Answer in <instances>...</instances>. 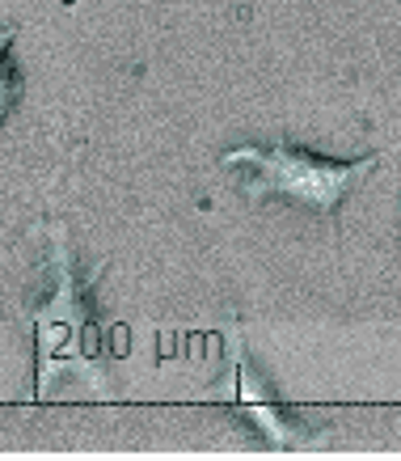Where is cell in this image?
Here are the masks:
<instances>
[{
  "label": "cell",
  "mask_w": 401,
  "mask_h": 461,
  "mask_svg": "<svg viewBox=\"0 0 401 461\" xmlns=\"http://www.w3.org/2000/svg\"><path fill=\"white\" fill-rule=\"evenodd\" d=\"M233 377H228V385L233 390H224V398L241 411V415H249V423L263 432V440L271 448H279V453H291V448H308V445H321L325 440V432H308L305 423H296L283 411V406L271 398V393L258 385V377L249 373L245 356H241V339L233 335Z\"/></svg>",
  "instance_id": "cell-3"
},
{
  "label": "cell",
  "mask_w": 401,
  "mask_h": 461,
  "mask_svg": "<svg viewBox=\"0 0 401 461\" xmlns=\"http://www.w3.org/2000/svg\"><path fill=\"white\" fill-rule=\"evenodd\" d=\"M376 161H380V153L355 157V161H334V157H317L288 140H275L266 149L263 144H241V149H228L220 157V166L249 169V199H283V203L313 212L321 221H334L343 212L346 195L355 191V182L372 174Z\"/></svg>",
  "instance_id": "cell-2"
},
{
  "label": "cell",
  "mask_w": 401,
  "mask_h": 461,
  "mask_svg": "<svg viewBox=\"0 0 401 461\" xmlns=\"http://www.w3.org/2000/svg\"><path fill=\"white\" fill-rule=\"evenodd\" d=\"M47 301L26 309V326L34 330V385L39 398H51L64 377H81L85 385H102V364L89 351V305L85 284L76 280L68 229L51 224V250H47Z\"/></svg>",
  "instance_id": "cell-1"
},
{
  "label": "cell",
  "mask_w": 401,
  "mask_h": 461,
  "mask_svg": "<svg viewBox=\"0 0 401 461\" xmlns=\"http://www.w3.org/2000/svg\"><path fill=\"white\" fill-rule=\"evenodd\" d=\"M13 39H17V26L0 30V123L9 119V111H13V102H17V77L9 68V42Z\"/></svg>",
  "instance_id": "cell-4"
}]
</instances>
